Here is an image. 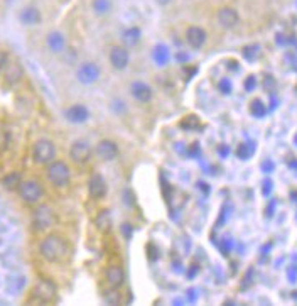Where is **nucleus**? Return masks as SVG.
<instances>
[{
	"mask_svg": "<svg viewBox=\"0 0 297 306\" xmlns=\"http://www.w3.org/2000/svg\"><path fill=\"white\" fill-rule=\"evenodd\" d=\"M186 43L189 44V48L201 49L206 44V31L200 26H189L186 29Z\"/></svg>",
	"mask_w": 297,
	"mask_h": 306,
	"instance_id": "4468645a",
	"label": "nucleus"
},
{
	"mask_svg": "<svg viewBox=\"0 0 297 306\" xmlns=\"http://www.w3.org/2000/svg\"><path fill=\"white\" fill-rule=\"evenodd\" d=\"M130 95L137 103H149L152 100V88L145 82L137 80L130 85Z\"/></svg>",
	"mask_w": 297,
	"mask_h": 306,
	"instance_id": "2eb2a0df",
	"label": "nucleus"
},
{
	"mask_svg": "<svg viewBox=\"0 0 297 306\" xmlns=\"http://www.w3.org/2000/svg\"><path fill=\"white\" fill-rule=\"evenodd\" d=\"M122 37H124V43L127 46H137L142 37V31L138 27H129L124 31V36Z\"/></svg>",
	"mask_w": 297,
	"mask_h": 306,
	"instance_id": "4be33fe9",
	"label": "nucleus"
},
{
	"mask_svg": "<svg viewBox=\"0 0 297 306\" xmlns=\"http://www.w3.org/2000/svg\"><path fill=\"white\" fill-rule=\"evenodd\" d=\"M90 115H91L90 108L85 107V105H81V103H76V105L68 107L65 110V117H66L68 122H71V124H85V122H88Z\"/></svg>",
	"mask_w": 297,
	"mask_h": 306,
	"instance_id": "f8f14e48",
	"label": "nucleus"
},
{
	"mask_svg": "<svg viewBox=\"0 0 297 306\" xmlns=\"http://www.w3.org/2000/svg\"><path fill=\"white\" fill-rule=\"evenodd\" d=\"M252 110H253V113L255 115H262V112H265V108H264V105H262V102L260 100H255L253 103H252Z\"/></svg>",
	"mask_w": 297,
	"mask_h": 306,
	"instance_id": "bb28decb",
	"label": "nucleus"
},
{
	"mask_svg": "<svg viewBox=\"0 0 297 306\" xmlns=\"http://www.w3.org/2000/svg\"><path fill=\"white\" fill-rule=\"evenodd\" d=\"M7 63H9V56L5 51H0V73L4 71V68L7 66Z\"/></svg>",
	"mask_w": 297,
	"mask_h": 306,
	"instance_id": "cd10ccee",
	"label": "nucleus"
},
{
	"mask_svg": "<svg viewBox=\"0 0 297 306\" xmlns=\"http://www.w3.org/2000/svg\"><path fill=\"white\" fill-rule=\"evenodd\" d=\"M95 152L102 161H113L118 156V144L112 139H103L95 146Z\"/></svg>",
	"mask_w": 297,
	"mask_h": 306,
	"instance_id": "9b49d317",
	"label": "nucleus"
},
{
	"mask_svg": "<svg viewBox=\"0 0 297 306\" xmlns=\"http://www.w3.org/2000/svg\"><path fill=\"white\" fill-rule=\"evenodd\" d=\"M95 225H96V228L100 230L102 234H108L110 230H112V227H113L112 212H110L108 208H103V210L98 212V215L95 218Z\"/></svg>",
	"mask_w": 297,
	"mask_h": 306,
	"instance_id": "aec40b11",
	"label": "nucleus"
},
{
	"mask_svg": "<svg viewBox=\"0 0 297 306\" xmlns=\"http://www.w3.org/2000/svg\"><path fill=\"white\" fill-rule=\"evenodd\" d=\"M155 2H157V4H159V5H161V7H166V5H169V4H171V2H172V0H155Z\"/></svg>",
	"mask_w": 297,
	"mask_h": 306,
	"instance_id": "c756f323",
	"label": "nucleus"
},
{
	"mask_svg": "<svg viewBox=\"0 0 297 306\" xmlns=\"http://www.w3.org/2000/svg\"><path fill=\"white\" fill-rule=\"evenodd\" d=\"M108 192V184L105 176L100 173H93L88 180V195L91 200H102L107 196Z\"/></svg>",
	"mask_w": 297,
	"mask_h": 306,
	"instance_id": "1a4fd4ad",
	"label": "nucleus"
},
{
	"mask_svg": "<svg viewBox=\"0 0 297 306\" xmlns=\"http://www.w3.org/2000/svg\"><path fill=\"white\" fill-rule=\"evenodd\" d=\"M46 176H48V181L57 189L66 188L71 183V169L65 161H52L51 164H48Z\"/></svg>",
	"mask_w": 297,
	"mask_h": 306,
	"instance_id": "f03ea898",
	"label": "nucleus"
},
{
	"mask_svg": "<svg viewBox=\"0 0 297 306\" xmlns=\"http://www.w3.org/2000/svg\"><path fill=\"white\" fill-rule=\"evenodd\" d=\"M57 294V288L52 281L49 279H39L34 286V296L44 303H51L56 299Z\"/></svg>",
	"mask_w": 297,
	"mask_h": 306,
	"instance_id": "9d476101",
	"label": "nucleus"
},
{
	"mask_svg": "<svg viewBox=\"0 0 297 306\" xmlns=\"http://www.w3.org/2000/svg\"><path fill=\"white\" fill-rule=\"evenodd\" d=\"M69 252V244L63 235L48 234L39 242V254L48 262H60Z\"/></svg>",
	"mask_w": 297,
	"mask_h": 306,
	"instance_id": "f257e3e1",
	"label": "nucleus"
},
{
	"mask_svg": "<svg viewBox=\"0 0 297 306\" xmlns=\"http://www.w3.org/2000/svg\"><path fill=\"white\" fill-rule=\"evenodd\" d=\"M108 61H110V65H112L113 70H116V71L125 70L130 63L129 49H127L125 46H113L108 53Z\"/></svg>",
	"mask_w": 297,
	"mask_h": 306,
	"instance_id": "6e6552de",
	"label": "nucleus"
},
{
	"mask_svg": "<svg viewBox=\"0 0 297 306\" xmlns=\"http://www.w3.org/2000/svg\"><path fill=\"white\" fill-rule=\"evenodd\" d=\"M100 76H102V70L95 61H83L76 68V80L83 86L95 85L100 80Z\"/></svg>",
	"mask_w": 297,
	"mask_h": 306,
	"instance_id": "423d86ee",
	"label": "nucleus"
},
{
	"mask_svg": "<svg viewBox=\"0 0 297 306\" xmlns=\"http://www.w3.org/2000/svg\"><path fill=\"white\" fill-rule=\"evenodd\" d=\"M19 19L22 24L26 26H37L41 21H43V15H41V10L34 5H29V7H24L21 10Z\"/></svg>",
	"mask_w": 297,
	"mask_h": 306,
	"instance_id": "6ab92c4d",
	"label": "nucleus"
},
{
	"mask_svg": "<svg viewBox=\"0 0 297 306\" xmlns=\"http://www.w3.org/2000/svg\"><path fill=\"white\" fill-rule=\"evenodd\" d=\"M46 46H48V49L51 53L63 54L68 48L66 36L61 31H51L48 36H46Z\"/></svg>",
	"mask_w": 297,
	"mask_h": 306,
	"instance_id": "ddd939ff",
	"label": "nucleus"
},
{
	"mask_svg": "<svg viewBox=\"0 0 297 306\" xmlns=\"http://www.w3.org/2000/svg\"><path fill=\"white\" fill-rule=\"evenodd\" d=\"M22 76H24V68L21 66V63H7V66L4 68V82L9 86L19 83Z\"/></svg>",
	"mask_w": 297,
	"mask_h": 306,
	"instance_id": "a211bd4d",
	"label": "nucleus"
},
{
	"mask_svg": "<svg viewBox=\"0 0 297 306\" xmlns=\"http://www.w3.org/2000/svg\"><path fill=\"white\" fill-rule=\"evenodd\" d=\"M56 223V212L48 203H37L32 212V225L37 232H46Z\"/></svg>",
	"mask_w": 297,
	"mask_h": 306,
	"instance_id": "7ed1b4c3",
	"label": "nucleus"
},
{
	"mask_svg": "<svg viewBox=\"0 0 297 306\" xmlns=\"http://www.w3.org/2000/svg\"><path fill=\"white\" fill-rule=\"evenodd\" d=\"M17 193H19L22 201L29 205H37L44 196V186L37 180H26L21 183Z\"/></svg>",
	"mask_w": 297,
	"mask_h": 306,
	"instance_id": "39448f33",
	"label": "nucleus"
},
{
	"mask_svg": "<svg viewBox=\"0 0 297 306\" xmlns=\"http://www.w3.org/2000/svg\"><path fill=\"white\" fill-rule=\"evenodd\" d=\"M91 9L93 12L100 17H105L112 12L113 9V0H91Z\"/></svg>",
	"mask_w": 297,
	"mask_h": 306,
	"instance_id": "412c9836",
	"label": "nucleus"
},
{
	"mask_svg": "<svg viewBox=\"0 0 297 306\" xmlns=\"http://www.w3.org/2000/svg\"><path fill=\"white\" fill-rule=\"evenodd\" d=\"M105 279L113 290H118V288L125 282V271L120 267L118 264H110L107 269H105Z\"/></svg>",
	"mask_w": 297,
	"mask_h": 306,
	"instance_id": "dca6fc26",
	"label": "nucleus"
},
{
	"mask_svg": "<svg viewBox=\"0 0 297 306\" xmlns=\"http://www.w3.org/2000/svg\"><path fill=\"white\" fill-rule=\"evenodd\" d=\"M243 54H245L247 60L253 61L259 54V46H247V48L243 49Z\"/></svg>",
	"mask_w": 297,
	"mask_h": 306,
	"instance_id": "a878e982",
	"label": "nucleus"
},
{
	"mask_svg": "<svg viewBox=\"0 0 297 306\" xmlns=\"http://www.w3.org/2000/svg\"><path fill=\"white\" fill-rule=\"evenodd\" d=\"M110 110H112L113 113H116V115H124L125 113V103L120 100V98H115V100L110 103Z\"/></svg>",
	"mask_w": 297,
	"mask_h": 306,
	"instance_id": "393cba45",
	"label": "nucleus"
},
{
	"mask_svg": "<svg viewBox=\"0 0 297 306\" xmlns=\"http://www.w3.org/2000/svg\"><path fill=\"white\" fill-rule=\"evenodd\" d=\"M91 156H93V149H91L88 141L78 139L69 146V158H71L73 163L85 164L86 161H90Z\"/></svg>",
	"mask_w": 297,
	"mask_h": 306,
	"instance_id": "0eeeda50",
	"label": "nucleus"
},
{
	"mask_svg": "<svg viewBox=\"0 0 297 306\" xmlns=\"http://www.w3.org/2000/svg\"><path fill=\"white\" fill-rule=\"evenodd\" d=\"M253 88H255V78L250 76V78L247 80V90L250 91V90H253Z\"/></svg>",
	"mask_w": 297,
	"mask_h": 306,
	"instance_id": "c85d7f7f",
	"label": "nucleus"
},
{
	"mask_svg": "<svg viewBox=\"0 0 297 306\" xmlns=\"http://www.w3.org/2000/svg\"><path fill=\"white\" fill-rule=\"evenodd\" d=\"M216 19L218 24L223 29H233L240 22V15H238V12L233 7H223L218 10Z\"/></svg>",
	"mask_w": 297,
	"mask_h": 306,
	"instance_id": "f3484780",
	"label": "nucleus"
},
{
	"mask_svg": "<svg viewBox=\"0 0 297 306\" xmlns=\"http://www.w3.org/2000/svg\"><path fill=\"white\" fill-rule=\"evenodd\" d=\"M105 304L107 306H120V294L116 293V290H110L108 293H105Z\"/></svg>",
	"mask_w": 297,
	"mask_h": 306,
	"instance_id": "b1692460",
	"label": "nucleus"
},
{
	"mask_svg": "<svg viewBox=\"0 0 297 306\" xmlns=\"http://www.w3.org/2000/svg\"><path fill=\"white\" fill-rule=\"evenodd\" d=\"M56 144L49 139H37L32 146V159L36 164H51L56 161Z\"/></svg>",
	"mask_w": 297,
	"mask_h": 306,
	"instance_id": "20e7f679",
	"label": "nucleus"
},
{
	"mask_svg": "<svg viewBox=\"0 0 297 306\" xmlns=\"http://www.w3.org/2000/svg\"><path fill=\"white\" fill-rule=\"evenodd\" d=\"M2 183H4V186L7 188V189H19L22 180H21V175H19V173H12V175H7V176H5L4 180H2Z\"/></svg>",
	"mask_w": 297,
	"mask_h": 306,
	"instance_id": "5701e85b",
	"label": "nucleus"
}]
</instances>
